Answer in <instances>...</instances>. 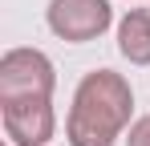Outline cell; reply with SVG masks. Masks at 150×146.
Wrapping results in <instances>:
<instances>
[{"instance_id":"6da1fadb","label":"cell","mask_w":150,"mask_h":146,"mask_svg":"<svg viewBox=\"0 0 150 146\" xmlns=\"http://www.w3.org/2000/svg\"><path fill=\"white\" fill-rule=\"evenodd\" d=\"M134 114V89L122 73L93 69L81 77L73 94V110L65 122V134L73 146H114L130 126Z\"/></svg>"},{"instance_id":"7a4b0ae2","label":"cell","mask_w":150,"mask_h":146,"mask_svg":"<svg viewBox=\"0 0 150 146\" xmlns=\"http://www.w3.org/2000/svg\"><path fill=\"white\" fill-rule=\"evenodd\" d=\"M57 73L41 49H8L0 57V101H28L53 97Z\"/></svg>"},{"instance_id":"3957f363","label":"cell","mask_w":150,"mask_h":146,"mask_svg":"<svg viewBox=\"0 0 150 146\" xmlns=\"http://www.w3.org/2000/svg\"><path fill=\"white\" fill-rule=\"evenodd\" d=\"M45 21L61 41L81 45V41L101 37L114 24V8H110V0H49Z\"/></svg>"},{"instance_id":"277c9868","label":"cell","mask_w":150,"mask_h":146,"mask_svg":"<svg viewBox=\"0 0 150 146\" xmlns=\"http://www.w3.org/2000/svg\"><path fill=\"white\" fill-rule=\"evenodd\" d=\"M4 110V134L12 146H45L57 130V114H53L49 97H28V101H0Z\"/></svg>"},{"instance_id":"5b68a950","label":"cell","mask_w":150,"mask_h":146,"mask_svg":"<svg viewBox=\"0 0 150 146\" xmlns=\"http://www.w3.org/2000/svg\"><path fill=\"white\" fill-rule=\"evenodd\" d=\"M118 49L130 65H150V8H130L118 21Z\"/></svg>"},{"instance_id":"8992f818","label":"cell","mask_w":150,"mask_h":146,"mask_svg":"<svg viewBox=\"0 0 150 146\" xmlns=\"http://www.w3.org/2000/svg\"><path fill=\"white\" fill-rule=\"evenodd\" d=\"M126 146H150V114H146V118H138L134 126H130V138H126Z\"/></svg>"},{"instance_id":"52a82bcc","label":"cell","mask_w":150,"mask_h":146,"mask_svg":"<svg viewBox=\"0 0 150 146\" xmlns=\"http://www.w3.org/2000/svg\"><path fill=\"white\" fill-rule=\"evenodd\" d=\"M8 146H12V142H8Z\"/></svg>"}]
</instances>
